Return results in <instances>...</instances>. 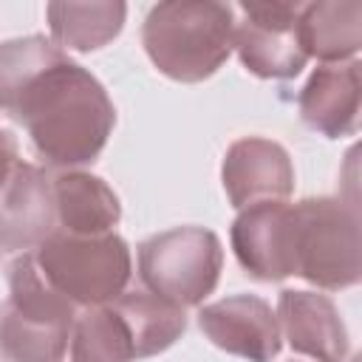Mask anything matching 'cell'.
<instances>
[{
  "label": "cell",
  "instance_id": "6da1fadb",
  "mask_svg": "<svg viewBox=\"0 0 362 362\" xmlns=\"http://www.w3.org/2000/svg\"><path fill=\"white\" fill-rule=\"evenodd\" d=\"M6 116L20 122L37 156L59 170L90 164L116 124L105 85L68 54L20 90Z\"/></svg>",
  "mask_w": 362,
  "mask_h": 362
},
{
  "label": "cell",
  "instance_id": "7a4b0ae2",
  "mask_svg": "<svg viewBox=\"0 0 362 362\" xmlns=\"http://www.w3.org/2000/svg\"><path fill=\"white\" fill-rule=\"evenodd\" d=\"M235 8L212 0L156 3L141 23V45L158 74L175 82L209 79L232 54Z\"/></svg>",
  "mask_w": 362,
  "mask_h": 362
},
{
  "label": "cell",
  "instance_id": "3957f363",
  "mask_svg": "<svg viewBox=\"0 0 362 362\" xmlns=\"http://www.w3.org/2000/svg\"><path fill=\"white\" fill-rule=\"evenodd\" d=\"M76 305L48 286L34 255L8 266V297L0 303V362H62Z\"/></svg>",
  "mask_w": 362,
  "mask_h": 362
},
{
  "label": "cell",
  "instance_id": "277c9868",
  "mask_svg": "<svg viewBox=\"0 0 362 362\" xmlns=\"http://www.w3.org/2000/svg\"><path fill=\"white\" fill-rule=\"evenodd\" d=\"M294 274L317 288H351L362 277L356 204L342 198H303L291 204Z\"/></svg>",
  "mask_w": 362,
  "mask_h": 362
},
{
  "label": "cell",
  "instance_id": "5b68a950",
  "mask_svg": "<svg viewBox=\"0 0 362 362\" xmlns=\"http://www.w3.org/2000/svg\"><path fill=\"white\" fill-rule=\"evenodd\" d=\"M40 274L76 308L105 305L127 291L133 277L130 246L122 235H48L34 252Z\"/></svg>",
  "mask_w": 362,
  "mask_h": 362
},
{
  "label": "cell",
  "instance_id": "8992f818",
  "mask_svg": "<svg viewBox=\"0 0 362 362\" xmlns=\"http://www.w3.org/2000/svg\"><path fill=\"white\" fill-rule=\"evenodd\" d=\"M221 269V238L204 226H173L139 243L141 283L178 308L201 305L215 291Z\"/></svg>",
  "mask_w": 362,
  "mask_h": 362
},
{
  "label": "cell",
  "instance_id": "52a82bcc",
  "mask_svg": "<svg viewBox=\"0 0 362 362\" xmlns=\"http://www.w3.org/2000/svg\"><path fill=\"white\" fill-rule=\"evenodd\" d=\"M243 20H235V42L243 68L260 79L297 76L308 54L300 42L297 20L303 3H240Z\"/></svg>",
  "mask_w": 362,
  "mask_h": 362
},
{
  "label": "cell",
  "instance_id": "ba28073f",
  "mask_svg": "<svg viewBox=\"0 0 362 362\" xmlns=\"http://www.w3.org/2000/svg\"><path fill=\"white\" fill-rule=\"evenodd\" d=\"M229 240L240 269L249 277L272 283L294 274L288 201H260L243 206L232 221Z\"/></svg>",
  "mask_w": 362,
  "mask_h": 362
},
{
  "label": "cell",
  "instance_id": "9c48e42d",
  "mask_svg": "<svg viewBox=\"0 0 362 362\" xmlns=\"http://www.w3.org/2000/svg\"><path fill=\"white\" fill-rule=\"evenodd\" d=\"M198 325L212 345L249 362H272L283 348L277 314L257 294H232L201 305Z\"/></svg>",
  "mask_w": 362,
  "mask_h": 362
},
{
  "label": "cell",
  "instance_id": "30bf717a",
  "mask_svg": "<svg viewBox=\"0 0 362 362\" xmlns=\"http://www.w3.org/2000/svg\"><path fill=\"white\" fill-rule=\"evenodd\" d=\"M221 184L235 209L260 201H286L294 189V164L283 144L263 136H243L223 156Z\"/></svg>",
  "mask_w": 362,
  "mask_h": 362
},
{
  "label": "cell",
  "instance_id": "8fae6325",
  "mask_svg": "<svg viewBox=\"0 0 362 362\" xmlns=\"http://www.w3.org/2000/svg\"><path fill=\"white\" fill-rule=\"evenodd\" d=\"M57 232L51 178L31 161H17L0 187V252H31Z\"/></svg>",
  "mask_w": 362,
  "mask_h": 362
},
{
  "label": "cell",
  "instance_id": "7c38bea8",
  "mask_svg": "<svg viewBox=\"0 0 362 362\" xmlns=\"http://www.w3.org/2000/svg\"><path fill=\"white\" fill-rule=\"evenodd\" d=\"M274 314L280 334H286L294 354L311 356L317 362H345L351 348L348 328L328 294L283 288Z\"/></svg>",
  "mask_w": 362,
  "mask_h": 362
},
{
  "label": "cell",
  "instance_id": "4fadbf2b",
  "mask_svg": "<svg viewBox=\"0 0 362 362\" xmlns=\"http://www.w3.org/2000/svg\"><path fill=\"white\" fill-rule=\"evenodd\" d=\"M359 93V59L320 65L297 96L300 119L325 139L356 136Z\"/></svg>",
  "mask_w": 362,
  "mask_h": 362
},
{
  "label": "cell",
  "instance_id": "5bb4252c",
  "mask_svg": "<svg viewBox=\"0 0 362 362\" xmlns=\"http://www.w3.org/2000/svg\"><path fill=\"white\" fill-rule=\"evenodd\" d=\"M57 229L68 235H105L122 218L119 195L93 173L62 170L51 178Z\"/></svg>",
  "mask_w": 362,
  "mask_h": 362
},
{
  "label": "cell",
  "instance_id": "9a60e30c",
  "mask_svg": "<svg viewBox=\"0 0 362 362\" xmlns=\"http://www.w3.org/2000/svg\"><path fill=\"white\" fill-rule=\"evenodd\" d=\"M297 31L305 54L317 57L322 65L356 59L362 45V6L356 0L303 3Z\"/></svg>",
  "mask_w": 362,
  "mask_h": 362
},
{
  "label": "cell",
  "instance_id": "2e32d148",
  "mask_svg": "<svg viewBox=\"0 0 362 362\" xmlns=\"http://www.w3.org/2000/svg\"><path fill=\"white\" fill-rule=\"evenodd\" d=\"M48 28L54 45L62 51H96L119 37L127 6L124 3H48Z\"/></svg>",
  "mask_w": 362,
  "mask_h": 362
},
{
  "label": "cell",
  "instance_id": "e0dca14e",
  "mask_svg": "<svg viewBox=\"0 0 362 362\" xmlns=\"http://www.w3.org/2000/svg\"><path fill=\"white\" fill-rule=\"evenodd\" d=\"M110 305L119 311V317L130 331L136 359H147L167 351L175 339H181L187 328L184 308L150 291H122L116 300H110Z\"/></svg>",
  "mask_w": 362,
  "mask_h": 362
},
{
  "label": "cell",
  "instance_id": "ac0fdd59",
  "mask_svg": "<svg viewBox=\"0 0 362 362\" xmlns=\"http://www.w3.org/2000/svg\"><path fill=\"white\" fill-rule=\"evenodd\" d=\"M136 348L119 311L105 305L79 308L71 328V362H133Z\"/></svg>",
  "mask_w": 362,
  "mask_h": 362
},
{
  "label": "cell",
  "instance_id": "d6986e66",
  "mask_svg": "<svg viewBox=\"0 0 362 362\" xmlns=\"http://www.w3.org/2000/svg\"><path fill=\"white\" fill-rule=\"evenodd\" d=\"M62 57L65 51L42 34H28L0 42V113H8L20 90Z\"/></svg>",
  "mask_w": 362,
  "mask_h": 362
},
{
  "label": "cell",
  "instance_id": "ffe728a7",
  "mask_svg": "<svg viewBox=\"0 0 362 362\" xmlns=\"http://www.w3.org/2000/svg\"><path fill=\"white\" fill-rule=\"evenodd\" d=\"M17 161H20V156H17V139L8 130L0 127V187L6 184V178H8V173L14 170Z\"/></svg>",
  "mask_w": 362,
  "mask_h": 362
},
{
  "label": "cell",
  "instance_id": "44dd1931",
  "mask_svg": "<svg viewBox=\"0 0 362 362\" xmlns=\"http://www.w3.org/2000/svg\"><path fill=\"white\" fill-rule=\"evenodd\" d=\"M354 362H359V359H354Z\"/></svg>",
  "mask_w": 362,
  "mask_h": 362
}]
</instances>
